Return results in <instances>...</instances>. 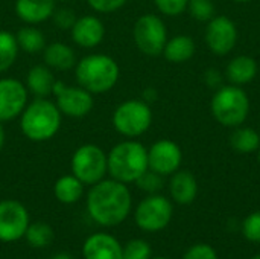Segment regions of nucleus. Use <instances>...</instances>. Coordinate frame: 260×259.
Instances as JSON below:
<instances>
[{
  "instance_id": "9d476101",
  "label": "nucleus",
  "mask_w": 260,
  "mask_h": 259,
  "mask_svg": "<svg viewBox=\"0 0 260 259\" xmlns=\"http://www.w3.org/2000/svg\"><path fill=\"white\" fill-rule=\"evenodd\" d=\"M172 214V203L166 197L151 194L137 205L134 220L136 224L145 232H160L171 223Z\"/></svg>"
},
{
  "instance_id": "6e6552de",
  "label": "nucleus",
  "mask_w": 260,
  "mask_h": 259,
  "mask_svg": "<svg viewBox=\"0 0 260 259\" xmlns=\"http://www.w3.org/2000/svg\"><path fill=\"white\" fill-rule=\"evenodd\" d=\"M133 38L142 53L148 56H157L163 53L165 44L168 41V29L158 15L145 14L134 23Z\"/></svg>"
},
{
  "instance_id": "c03bdc74",
  "label": "nucleus",
  "mask_w": 260,
  "mask_h": 259,
  "mask_svg": "<svg viewBox=\"0 0 260 259\" xmlns=\"http://www.w3.org/2000/svg\"><path fill=\"white\" fill-rule=\"evenodd\" d=\"M61 2H69V0H61Z\"/></svg>"
},
{
  "instance_id": "7ed1b4c3",
  "label": "nucleus",
  "mask_w": 260,
  "mask_h": 259,
  "mask_svg": "<svg viewBox=\"0 0 260 259\" xmlns=\"http://www.w3.org/2000/svg\"><path fill=\"white\" fill-rule=\"evenodd\" d=\"M76 84L91 95L110 92L119 81L120 67L117 61L107 53H88L75 64Z\"/></svg>"
},
{
  "instance_id": "393cba45",
  "label": "nucleus",
  "mask_w": 260,
  "mask_h": 259,
  "mask_svg": "<svg viewBox=\"0 0 260 259\" xmlns=\"http://www.w3.org/2000/svg\"><path fill=\"white\" fill-rule=\"evenodd\" d=\"M20 47L15 34L0 29V73L8 72L17 61Z\"/></svg>"
},
{
  "instance_id": "bb28decb",
  "label": "nucleus",
  "mask_w": 260,
  "mask_h": 259,
  "mask_svg": "<svg viewBox=\"0 0 260 259\" xmlns=\"http://www.w3.org/2000/svg\"><path fill=\"white\" fill-rule=\"evenodd\" d=\"M24 238L29 243V246L35 249H43V247H47L53 241V231L47 223H43V221L30 223L27 226Z\"/></svg>"
},
{
  "instance_id": "f704fd0d",
  "label": "nucleus",
  "mask_w": 260,
  "mask_h": 259,
  "mask_svg": "<svg viewBox=\"0 0 260 259\" xmlns=\"http://www.w3.org/2000/svg\"><path fill=\"white\" fill-rule=\"evenodd\" d=\"M183 259H218V255L213 247L207 244H197L184 253Z\"/></svg>"
},
{
  "instance_id": "dca6fc26",
  "label": "nucleus",
  "mask_w": 260,
  "mask_h": 259,
  "mask_svg": "<svg viewBox=\"0 0 260 259\" xmlns=\"http://www.w3.org/2000/svg\"><path fill=\"white\" fill-rule=\"evenodd\" d=\"M122 250L120 243L104 232L90 235L82 246L84 259H122Z\"/></svg>"
},
{
  "instance_id": "37998d69",
  "label": "nucleus",
  "mask_w": 260,
  "mask_h": 259,
  "mask_svg": "<svg viewBox=\"0 0 260 259\" xmlns=\"http://www.w3.org/2000/svg\"><path fill=\"white\" fill-rule=\"evenodd\" d=\"M154 259H168V258H154Z\"/></svg>"
},
{
  "instance_id": "a878e982",
  "label": "nucleus",
  "mask_w": 260,
  "mask_h": 259,
  "mask_svg": "<svg viewBox=\"0 0 260 259\" xmlns=\"http://www.w3.org/2000/svg\"><path fill=\"white\" fill-rule=\"evenodd\" d=\"M232 147L242 154H250V153H256L260 148V134L248 127H242L238 128L230 139Z\"/></svg>"
},
{
  "instance_id": "f03ea898",
  "label": "nucleus",
  "mask_w": 260,
  "mask_h": 259,
  "mask_svg": "<svg viewBox=\"0 0 260 259\" xmlns=\"http://www.w3.org/2000/svg\"><path fill=\"white\" fill-rule=\"evenodd\" d=\"M20 131L32 142H47L61 130L62 114L49 98H34L20 114Z\"/></svg>"
},
{
  "instance_id": "39448f33",
  "label": "nucleus",
  "mask_w": 260,
  "mask_h": 259,
  "mask_svg": "<svg viewBox=\"0 0 260 259\" xmlns=\"http://www.w3.org/2000/svg\"><path fill=\"white\" fill-rule=\"evenodd\" d=\"M215 119L224 127H239L250 113L248 95L239 85H221L210 104Z\"/></svg>"
},
{
  "instance_id": "4c0bfd02",
  "label": "nucleus",
  "mask_w": 260,
  "mask_h": 259,
  "mask_svg": "<svg viewBox=\"0 0 260 259\" xmlns=\"http://www.w3.org/2000/svg\"><path fill=\"white\" fill-rule=\"evenodd\" d=\"M5 142H6V131H5V127H3V122H0V151L5 147Z\"/></svg>"
},
{
  "instance_id": "0eeeda50",
  "label": "nucleus",
  "mask_w": 260,
  "mask_h": 259,
  "mask_svg": "<svg viewBox=\"0 0 260 259\" xmlns=\"http://www.w3.org/2000/svg\"><path fill=\"white\" fill-rule=\"evenodd\" d=\"M70 169L85 186H93L108 174L107 153L96 143H84L75 150Z\"/></svg>"
},
{
  "instance_id": "f3484780",
  "label": "nucleus",
  "mask_w": 260,
  "mask_h": 259,
  "mask_svg": "<svg viewBox=\"0 0 260 259\" xmlns=\"http://www.w3.org/2000/svg\"><path fill=\"white\" fill-rule=\"evenodd\" d=\"M56 9V0H15L14 11L26 24H40L52 18Z\"/></svg>"
},
{
  "instance_id": "473e14b6",
  "label": "nucleus",
  "mask_w": 260,
  "mask_h": 259,
  "mask_svg": "<svg viewBox=\"0 0 260 259\" xmlns=\"http://www.w3.org/2000/svg\"><path fill=\"white\" fill-rule=\"evenodd\" d=\"M154 3L161 14L175 17L187 9L189 0H154Z\"/></svg>"
},
{
  "instance_id": "72a5a7b5",
  "label": "nucleus",
  "mask_w": 260,
  "mask_h": 259,
  "mask_svg": "<svg viewBox=\"0 0 260 259\" xmlns=\"http://www.w3.org/2000/svg\"><path fill=\"white\" fill-rule=\"evenodd\" d=\"M128 0H87L91 11L96 14H111L126 5Z\"/></svg>"
},
{
  "instance_id": "58836bf2",
  "label": "nucleus",
  "mask_w": 260,
  "mask_h": 259,
  "mask_svg": "<svg viewBox=\"0 0 260 259\" xmlns=\"http://www.w3.org/2000/svg\"><path fill=\"white\" fill-rule=\"evenodd\" d=\"M52 259H72L69 255H66V253H59V255H55Z\"/></svg>"
},
{
  "instance_id": "c756f323",
  "label": "nucleus",
  "mask_w": 260,
  "mask_h": 259,
  "mask_svg": "<svg viewBox=\"0 0 260 259\" xmlns=\"http://www.w3.org/2000/svg\"><path fill=\"white\" fill-rule=\"evenodd\" d=\"M136 185L145 191L146 194H158V191L163 188V176H160L158 172L152 171V169H146L137 180Z\"/></svg>"
},
{
  "instance_id": "a19ab883",
  "label": "nucleus",
  "mask_w": 260,
  "mask_h": 259,
  "mask_svg": "<svg viewBox=\"0 0 260 259\" xmlns=\"http://www.w3.org/2000/svg\"><path fill=\"white\" fill-rule=\"evenodd\" d=\"M257 160H259V163H260V148L257 150Z\"/></svg>"
},
{
  "instance_id": "9b49d317",
  "label": "nucleus",
  "mask_w": 260,
  "mask_h": 259,
  "mask_svg": "<svg viewBox=\"0 0 260 259\" xmlns=\"http://www.w3.org/2000/svg\"><path fill=\"white\" fill-rule=\"evenodd\" d=\"M29 212L18 200H2L0 202V241L15 243L21 240L27 231Z\"/></svg>"
},
{
  "instance_id": "79ce46f5",
  "label": "nucleus",
  "mask_w": 260,
  "mask_h": 259,
  "mask_svg": "<svg viewBox=\"0 0 260 259\" xmlns=\"http://www.w3.org/2000/svg\"><path fill=\"white\" fill-rule=\"evenodd\" d=\"M253 259H260V255H257V256H254V258Z\"/></svg>"
},
{
  "instance_id": "f257e3e1",
  "label": "nucleus",
  "mask_w": 260,
  "mask_h": 259,
  "mask_svg": "<svg viewBox=\"0 0 260 259\" xmlns=\"http://www.w3.org/2000/svg\"><path fill=\"white\" fill-rule=\"evenodd\" d=\"M133 208L128 186L114 179H104L93 185L87 194V212L90 218L105 227L123 223Z\"/></svg>"
},
{
  "instance_id": "2eb2a0df",
  "label": "nucleus",
  "mask_w": 260,
  "mask_h": 259,
  "mask_svg": "<svg viewBox=\"0 0 260 259\" xmlns=\"http://www.w3.org/2000/svg\"><path fill=\"white\" fill-rule=\"evenodd\" d=\"M73 43L82 49H94L105 38L104 21L93 14H85L76 18L75 24L70 29Z\"/></svg>"
},
{
  "instance_id": "b1692460",
  "label": "nucleus",
  "mask_w": 260,
  "mask_h": 259,
  "mask_svg": "<svg viewBox=\"0 0 260 259\" xmlns=\"http://www.w3.org/2000/svg\"><path fill=\"white\" fill-rule=\"evenodd\" d=\"M15 38H17L20 50H23L24 53H29V55L43 52L47 44L43 31L34 24H27V26H23L21 29H18V32L15 34Z\"/></svg>"
},
{
  "instance_id": "f8f14e48",
  "label": "nucleus",
  "mask_w": 260,
  "mask_h": 259,
  "mask_svg": "<svg viewBox=\"0 0 260 259\" xmlns=\"http://www.w3.org/2000/svg\"><path fill=\"white\" fill-rule=\"evenodd\" d=\"M29 102L26 85L15 78H0V122H9L20 118Z\"/></svg>"
},
{
  "instance_id": "4468645a",
  "label": "nucleus",
  "mask_w": 260,
  "mask_h": 259,
  "mask_svg": "<svg viewBox=\"0 0 260 259\" xmlns=\"http://www.w3.org/2000/svg\"><path fill=\"white\" fill-rule=\"evenodd\" d=\"M183 160L180 147L169 139L157 140L148 150V166L160 176H172L178 171Z\"/></svg>"
},
{
  "instance_id": "ea45409f",
  "label": "nucleus",
  "mask_w": 260,
  "mask_h": 259,
  "mask_svg": "<svg viewBox=\"0 0 260 259\" xmlns=\"http://www.w3.org/2000/svg\"><path fill=\"white\" fill-rule=\"evenodd\" d=\"M235 2H239V3H245V2H250V0H235Z\"/></svg>"
},
{
  "instance_id": "ddd939ff",
  "label": "nucleus",
  "mask_w": 260,
  "mask_h": 259,
  "mask_svg": "<svg viewBox=\"0 0 260 259\" xmlns=\"http://www.w3.org/2000/svg\"><path fill=\"white\" fill-rule=\"evenodd\" d=\"M206 43L216 55H227L238 43V29L233 20L225 15L213 17L206 29Z\"/></svg>"
},
{
  "instance_id": "aec40b11",
  "label": "nucleus",
  "mask_w": 260,
  "mask_h": 259,
  "mask_svg": "<svg viewBox=\"0 0 260 259\" xmlns=\"http://www.w3.org/2000/svg\"><path fill=\"white\" fill-rule=\"evenodd\" d=\"M169 192L175 203L190 205L198 194V183L195 176L189 171L174 172L169 182Z\"/></svg>"
},
{
  "instance_id": "412c9836",
  "label": "nucleus",
  "mask_w": 260,
  "mask_h": 259,
  "mask_svg": "<svg viewBox=\"0 0 260 259\" xmlns=\"http://www.w3.org/2000/svg\"><path fill=\"white\" fill-rule=\"evenodd\" d=\"M256 73H257V63L247 55L233 58L225 69L227 79L235 85L248 84L250 81L254 79Z\"/></svg>"
},
{
  "instance_id": "7c9ffc66",
  "label": "nucleus",
  "mask_w": 260,
  "mask_h": 259,
  "mask_svg": "<svg viewBox=\"0 0 260 259\" xmlns=\"http://www.w3.org/2000/svg\"><path fill=\"white\" fill-rule=\"evenodd\" d=\"M76 18H78L76 12L72 8H67V6L56 8L53 11V15H52V20H53L55 26L58 29H62V31H70L72 26L75 24Z\"/></svg>"
},
{
  "instance_id": "2f4dec72",
  "label": "nucleus",
  "mask_w": 260,
  "mask_h": 259,
  "mask_svg": "<svg viewBox=\"0 0 260 259\" xmlns=\"http://www.w3.org/2000/svg\"><path fill=\"white\" fill-rule=\"evenodd\" d=\"M242 234L251 243H260V211L250 214L242 223Z\"/></svg>"
},
{
  "instance_id": "423d86ee",
  "label": "nucleus",
  "mask_w": 260,
  "mask_h": 259,
  "mask_svg": "<svg viewBox=\"0 0 260 259\" xmlns=\"http://www.w3.org/2000/svg\"><path fill=\"white\" fill-rule=\"evenodd\" d=\"M111 122L120 136L136 139L149 130L152 111L149 104L143 99H126L114 108Z\"/></svg>"
},
{
  "instance_id": "e433bc0d",
  "label": "nucleus",
  "mask_w": 260,
  "mask_h": 259,
  "mask_svg": "<svg viewBox=\"0 0 260 259\" xmlns=\"http://www.w3.org/2000/svg\"><path fill=\"white\" fill-rule=\"evenodd\" d=\"M155 98H157V92H155L154 89H148V90H145V93H143V101L151 102V101H155Z\"/></svg>"
},
{
  "instance_id": "1a4fd4ad",
  "label": "nucleus",
  "mask_w": 260,
  "mask_h": 259,
  "mask_svg": "<svg viewBox=\"0 0 260 259\" xmlns=\"http://www.w3.org/2000/svg\"><path fill=\"white\" fill-rule=\"evenodd\" d=\"M52 96L62 116L81 119L91 113L94 107L93 95L81 85H69L62 81H55Z\"/></svg>"
},
{
  "instance_id": "c9c22d12",
  "label": "nucleus",
  "mask_w": 260,
  "mask_h": 259,
  "mask_svg": "<svg viewBox=\"0 0 260 259\" xmlns=\"http://www.w3.org/2000/svg\"><path fill=\"white\" fill-rule=\"evenodd\" d=\"M206 82L210 85V87H221V82H222V76L218 70L215 69H210L206 72Z\"/></svg>"
},
{
  "instance_id": "6ab92c4d",
  "label": "nucleus",
  "mask_w": 260,
  "mask_h": 259,
  "mask_svg": "<svg viewBox=\"0 0 260 259\" xmlns=\"http://www.w3.org/2000/svg\"><path fill=\"white\" fill-rule=\"evenodd\" d=\"M43 63L52 70L67 72L75 67L76 55L72 46L61 41H53L46 44L43 50Z\"/></svg>"
},
{
  "instance_id": "c85d7f7f",
  "label": "nucleus",
  "mask_w": 260,
  "mask_h": 259,
  "mask_svg": "<svg viewBox=\"0 0 260 259\" xmlns=\"http://www.w3.org/2000/svg\"><path fill=\"white\" fill-rule=\"evenodd\" d=\"M151 246L143 240H131L123 246L122 259H151Z\"/></svg>"
},
{
  "instance_id": "a211bd4d",
  "label": "nucleus",
  "mask_w": 260,
  "mask_h": 259,
  "mask_svg": "<svg viewBox=\"0 0 260 259\" xmlns=\"http://www.w3.org/2000/svg\"><path fill=\"white\" fill-rule=\"evenodd\" d=\"M55 76L52 69H49L44 63L32 66L26 73V89L34 98H49L52 96V90L55 85Z\"/></svg>"
},
{
  "instance_id": "20e7f679",
  "label": "nucleus",
  "mask_w": 260,
  "mask_h": 259,
  "mask_svg": "<svg viewBox=\"0 0 260 259\" xmlns=\"http://www.w3.org/2000/svg\"><path fill=\"white\" fill-rule=\"evenodd\" d=\"M107 163L111 179L125 185L136 183V180L149 168L148 150L136 139H125L107 153Z\"/></svg>"
},
{
  "instance_id": "cd10ccee",
  "label": "nucleus",
  "mask_w": 260,
  "mask_h": 259,
  "mask_svg": "<svg viewBox=\"0 0 260 259\" xmlns=\"http://www.w3.org/2000/svg\"><path fill=\"white\" fill-rule=\"evenodd\" d=\"M189 12L198 21H210L215 17L213 0H189Z\"/></svg>"
},
{
  "instance_id": "4be33fe9",
  "label": "nucleus",
  "mask_w": 260,
  "mask_h": 259,
  "mask_svg": "<svg viewBox=\"0 0 260 259\" xmlns=\"http://www.w3.org/2000/svg\"><path fill=\"white\" fill-rule=\"evenodd\" d=\"M84 188L85 185L75 177L73 174L61 176L55 185H53V194L55 198L62 205H73L78 203L84 197Z\"/></svg>"
},
{
  "instance_id": "5701e85b",
  "label": "nucleus",
  "mask_w": 260,
  "mask_h": 259,
  "mask_svg": "<svg viewBox=\"0 0 260 259\" xmlns=\"http://www.w3.org/2000/svg\"><path fill=\"white\" fill-rule=\"evenodd\" d=\"M195 53V41L189 35H175L166 41L163 55L169 63H184Z\"/></svg>"
}]
</instances>
